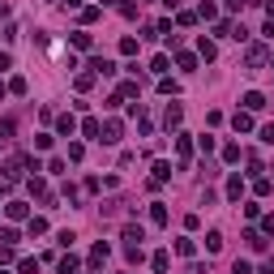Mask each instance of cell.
<instances>
[{
	"mask_svg": "<svg viewBox=\"0 0 274 274\" xmlns=\"http://www.w3.org/2000/svg\"><path fill=\"white\" fill-rule=\"evenodd\" d=\"M99 141H120V120H107L103 133H99Z\"/></svg>",
	"mask_w": 274,
	"mask_h": 274,
	"instance_id": "obj_1",
	"label": "cell"
},
{
	"mask_svg": "<svg viewBox=\"0 0 274 274\" xmlns=\"http://www.w3.org/2000/svg\"><path fill=\"white\" fill-rule=\"evenodd\" d=\"M21 167H26V158H9V163H4V180H17Z\"/></svg>",
	"mask_w": 274,
	"mask_h": 274,
	"instance_id": "obj_2",
	"label": "cell"
},
{
	"mask_svg": "<svg viewBox=\"0 0 274 274\" xmlns=\"http://www.w3.org/2000/svg\"><path fill=\"white\" fill-rule=\"evenodd\" d=\"M262 64H266V52L262 47H249V73H257Z\"/></svg>",
	"mask_w": 274,
	"mask_h": 274,
	"instance_id": "obj_3",
	"label": "cell"
},
{
	"mask_svg": "<svg viewBox=\"0 0 274 274\" xmlns=\"http://www.w3.org/2000/svg\"><path fill=\"white\" fill-rule=\"evenodd\" d=\"M244 107H249V112H262V107H266V95H257V90H249V95H244Z\"/></svg>",
	"mask_w": 274,
	"mask_h": 274,
	"instance_id": "obj_4",
	"label": "cell"
},
{
	"mask_svg": "<svg viewBox=\"0 0 274 274\" xmlns=\"http://www.w3.org/2000/svg\"><path fill=\"white\" fill-rule=\"evenodd\" d=\"M90 69H95V73H116V64H112V60H103V56H95V60H90Z\"/></svg>",
	"mask_w": 274,
	"mask_h": 274,
	"instance_id": "obj_5",
	"label": "cell"
},
{
	"mask_svg": "<svg viewBox=\"0 0 274 274\" xmlns=\"http://www.w3.org/2000/svg\"><path fill=\"white\" fill-rule=\"evenodd\" d=\"M125 240L141 249V240H146V232H141V227H133V223H129V227H125Z\"/></svg>",
	"mask_w": 274,
	"mask_h": 274,
	"instance_id": "obj_6",
	"label": "cell"
},
{
	"mask_svg": "<svg viewBox=\"0 0 274 274\" xmlns=\"http://www.w3.org/2000/svg\"><path fill=\"white\" fill-rule=\"evenodd\" d=\"M240 193H244V184H240V176H232V180H227V197H232V201H240Z\"/></svg>",
	"mask_w": 274,
	"mask_h": 274,
	"instance_id": "obj_7",
	"label": "cell"
},
{
	"mask_svg": "<svg viewBox=\"0 0 274 274\" xmlns=\"http://www.w3.org/2000/svg\"><path fill=\"white\" fill-rule=\"evenodd\" d=\"M180 116H184V112L171 103V107H167V116H163V125H167V129H176V125H180Z\"/></svg>",
	"mask_w": 274,
	"mask_h": 274,
	"instance_id": "obj_8",
	"label": "cell"
},
{
	"mask_svg": "<svg viewBox=\"0 0 274 274\" xmlns=\"http://www.w3.org/2000/svg\"><path fill=\"white\" fill-rule=\"evenodd\" d=\"M107 262V244H95V249H90V266H103Z\"/></svg>",
	"mask_w": 274,
	"mask_h": 274,
	"instance_id": "obj_9",
	"label": "cell"
},
{
	"mask_svg": "<svg viewBox=\"0 0 274 274\" xmlns=\"http://www.w3.org/2000/svg\"><path fill=\"white\" fill-rule=\"evenodd\" d=\"M232 125H236V129H240V133H249V129H253V120L244 116V112H236V116H232Z\"/></svg>",
	"mask_w": 274,
	"mask_h": 274,
	"instance_id": "obj_10",
	"label": "cell"
},
{
	"mask_svg": "<svg viewBox=\"0 0 274 274\" xmlns=\"http://www.w3.org/2000/svg\"><path fill=\"white\" fill-rule=\"evenodd\" d=\"M82 133H86V137H95V141H99V133H103V125H99V120H86V125H82Z\"/></svg>",
	"mask_w": 274,
	"mask_h": 274,
	"instance_id": "obj_11",
	"label": "cell"
},
{
	"mask_svg": "<svg viewBox=\"0 0 274 274\" xmlns=\"http://www.w3.org/2000/svg\"><path fill=\"white\" fill-rule=\"evenodd\" d=\"M150 219H154V223H167V210H163V201H154V206H150Z\"/></svg>",
	"mask_w": 274,
	"mask_h": 274,
	"instance_id": "obj_12",
	"label": "cell"
},
{
	"mask_svg": "<svg viewBox=\"0 0 274 274\" xmlns=\"http://www.w3.org/2000/svg\"><path fill=\"white\" fill-rule=\"evenodd\" d=\"M56 129H60L64 137H73V116H60V120H56Z\"/></svg>",
	"mask_w": 274,
	"mask_h": 274,
	"instance_id": "obj_13",
	"label": "cell"
},
{
	"mask_svg": "<svg viewBox=\"0 0 274 274\" xmlns=\"http://www.w3.org/2000/svg\"><path fill=\"white\" fill-rule=\"evenodd\" d=\"M167 176H171V167H167V163H154V184H163Z\"/></svg>",
	"mask_w": 274,
	"mask_h": 274,
	"instance_id": "obj_14",
	"label": "cell"
},
{
	"mask_svg": "<svg viewBox=\"0 0 274 274\" xmlns=\"http://www.w3.org/2000/svg\"><path fill=\"white\" fill-rule=\"evenodd\" d=\"M206 249H210V253H219V249H223V236L210 232V236H206Z\"/></svg>",
	"mask_w": 274,
	"mask_h": 274,
	"instance_id": "obj_15",
	"label": "cell"
},
{
	"mask_svg": "<svg viewBox=\"0 0 274 274\" xmlns=\"http://www.w3.org/2000/svg\"><path fill=\"white\" fill-rule=\"evenodd\" d=\"M232 274H253V266H249V262H236V266H232Z\"/></svg>",
	"mask_w": 274,
	"mask_h": 274,
	"instance_id": "obj_16",
	"label": "cell"
},
{
	"mask_svg": "<svg viewBox=\"0 0 274 274\" xmlns=\"http://www.w3.org/2000/svg\"><path fill=\"white\" fill-rule=\"evenodd\" d=\"M262 141H266V146H274V125H266V129H262Z\"/></svg>",
	"mask_w": 274,
	"mask_h": 274,
	"instance_id": "obj_17",
	"label": "cell"
},
{
	"mask_svg": "<svg viewBox=\"0 0 274 274\" xmlns=\"http://www.w3.org/2000/svg\"><path fill=\"white\" fill-rule=\"evenodd\" d=\"M0 274H4V270H0Z\"/></svg>",
	"mask_w": 274,
	"mask_h": 274,
	"instance_id": "obj_18",
	"label": "cell"
}]
</instances>
